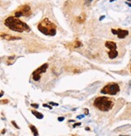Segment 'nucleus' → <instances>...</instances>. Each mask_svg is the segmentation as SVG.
<instances>
[{
    "label": "nucleus",
    "instance_id": "f257e3e1",
    "mask_svg": "<svg viewBox=\"0 0 131 136\" xmlns=\"http://www.w3.org/2000/svg\"><path fill=\"white\" fill-rule=\"evenodd\" d=\"M4 24L11 31L17 33L29 32L30 27L26 23L21 21L15 16H9L4 20Z\"/></svg>",
    "mask_w": 131,
    "mask_h": 136
},
{
    "label": "nucleus",
    "instance_id": "f03ea898",
    "mask_svg": "<svg viewBox=\"0 0 131 136\" xmlns=\"http://www.w3.org/2000/svg\"><path fill=\"white\" fill-rule=\"evenodd\" d=\"M37 29L45 36L54 37L57 33V26L48 18L44 19L39 23Z\"/></svg>",
    "mask_w": 131,
    "mask_h": 136
},
{
    "label": "nucleus",
    "instance_id": "7ed1b4c3",
    "mask_svg": "<svg viewBox=\"0 0 131 136\" xmlns=\"http://www.w3.org/2000/svg\"><path fill=\"white\" fill-rule=\"evenodd\" d=\"M94 106L102 112H108L113 109L114 102L111 98L107 96H99L94 100Z\"/></svg>",
    "mask_w": 131,
    "mask_h": 136
},
{
    "label": "nucleus",
    "instance_id": "20e7f679",
    "mask_svg": "<svg viewBox=\"0 0 131 136\" xmlns=\"http://www.w3.org/2000/svg\"><path fill=\"white\" fill-rule=\"evenodd\" d=\"M120 92V87L116 83H110L107 84L103 88V89L100 91L102 94H108L111 96H115Z\"/></svg>",
    "mask_w": 131,
    "mask_h": 136
},
{
    "label": "nucleus",
    "instance_id": "39448f33",
    "mask_svg": "<svg viewBox=\"0 0 131 136\" xmlns=\"http://www.w3.org/2000/svg\"><path fill=\"white\" fill-rule=\"evenodd\" d=\"M32 14L31 8L28 5H23V6L19 7L17 9L16 11L15 12V16L19 18L21 16H30Z\"/></svg>",
    "mask_w": 131,
    "mask_h": 136
},
{
    "label": "nucleus",
    "instance_id": "423d86ee",
    "mask_svg": "<svg viewBox=\"0 0 131 136\" xmlns=\"http://www.w3.org/2000/svg\"><path fill=\"white\" fill-rule=\"evenodd\" d=\"M47 68H48L47 63H45V64H43L42 66H40V67L33 71V79H34L35 81H39L40 79V75H41L42 73H45L47 70Z\"/></svg>",
    "mask_w": 131,
    "mask_h": 136
},
{
    "label": "nucleus",
    "instance_id": "0eeeda50",
    "mask_svg": "<svg viewBox=\"0 0 131 136\" xmlns=\"http://www.w3.org/2000/svg\"><path fill=\"white\" fill-rule=\"evenodd\" d=\"M111 32H112L113 34L116 35L119 39H124L129 35L128 30H125V29H111Z\"/></svg>",
    "mask_w": 131,
    "mask_h": 136
},
{
    "label": "nucleus",
    "instance_id": "6e6552de",
    "mask_svg": "<svg viewBox=\"0 0 131 136\" xmlns=\"http://www.w3.org/2000/svg\"><path fill=\"white\" fill-rule=\"evenodd\" d=\"M105 47H107L108 49H109V50H113V49H117L116 44L115 43L114 41H111V40H109V41L105 42Z\"/></svg>",
    "mask_w": 131,
    "mask_h": 136
},
{
    "label": "nucleus",
    "instance_id": "1a4fd4ad",
    "mask_svg": "<svg viewBox=\"0 0 131 136\" xmlns=\"http://www.w3.org/2000/svg\"><path fill=\"white\" fill-rule=\"evenodd\" d=\"M1 37L2 38H4L5 40H20V37H13V36H11V35L6 34V33H2L1 34Z\"/></svg>",
    "mask_w": 131,
    "mask_h": 136
},
{
    "label": "nucleus",
    "instance_id": "9d476101",
    "mask_svg": "<svg viewBox=\"0 0 131 136\" xmlns=\"http://www.w3.org/2000/svg\"><path fill=\"white\" fill-rule=\"evenodd\" d=\"M108 55H109V58H110V59H114L115 58L117 57L118 52L116 51V49H113V50H109V53H108Z\"/></svg>",
    "mask_w": 131,
    "mask_h": 136
},
{
    "label": "nucleus",
    "instance_id": "9b49d317",
    "mask_svg": "<svg viewBox=\"0 0 131 136\" xmlns=\"http://www.w3.org/2000/svg\"><path fill=\"white\" fill-rule=\"evenodd\" d=\"M76 20H77V22L79 23V24H83V23H84L85 20H86V15H85V14H82V15H80L79 16H78Z\"/></svg>",
    "mask_w": 131,
    "mask_h": 136
},
{
    "label": "nucleus",
    "instance_id": "f8f14e48",
    "mask_svg": "<svg viewBox=\"0 0 131 136\" xmlns=\"http://www.w3.org/2000/svg\"><path fill=\"white\" fill-rule=\"evenodd\" d=\"M32 113H33V114L36 117V118H38V119H42V118H44V115L42 114H40V113L39 112H36V111L35 110H32Z\"/></svg>",
    "mask_w": 131,
    "mask_h": 136
},
{
    "label": "nucleus",
    "instance_id": "ddd939ff",
    "mask_svg": "<svg viewBox=\"0 0 131 136\" xmlns=\"http://www.w3.org/2000/svg\"><path fill=\"white\" fill-rule=\"evenodd\" d=\"M29 127H30V129H31L32 132L33 133V135H35V136L38 135V131H37V130H36V127L34 126H33V125H30Z\"/></svg>",
    "mask_w": 131,
    "mask_h": 136
},
{
    "label": "nucleus",
    "instance_id": "4468645a",
    "mask_svg": "<svg viewBox=\"0 0 131 136\" xmlns=\"http://www.w3.org/2000/svg\"><path fill=\"white\" fill-rule=\"evenodd\" d=\"M82 46V43L79 40H76L75 43V48H79V47Z\"/></svg>",
    "mask_w": 131,
    "mask_h": 136
},
{
    "label": "nucleus",
    "instance_id": "2eb2a0df",
    "mask_svg": "<svg viewBox=\"0 0 131 136\" xmlns=\"http://www.w3.org/2000/svg\"><path fill=\"white\" fill-rule=\"evenodd\" d=\"M43 106H44V107H46V108H49V109H53V107H51L50 105H46V104H44Z\"/></svg>",
    "mask_w": 131,
    "mask_h": 136
},
{
    "label": "nucleus",
    "instance_id": "dca6fc26",
    "mask_svg": "<svg viewBox=\"0 0 131 136\" xmlns=\"http://www.w3.org/2000/svg\"><path fill=\"white\" fill-rule=\"evenodd\" d=\"M31 106L32 107H34V108H36V109H37V108L39 107V105H38V104H32Z\"/></svg>",
    "mask_w": 131,
    "mask_h": 136
},
{
    "label": "nucleus",
    "instance_id": "f3484780",
    "mask_svg": "<svg viewBox=\"0 0 131 136\" xmlns=\"http://www.w3.org/2000/svg\"><path fill=\"white\" fill-rule=\"evenodd\" d=\"M49 105H54V106H58V103H54V102H49Z\"/></svg>",
    "mask_w": 131,
    "mask_h": 136
},
{
    "label": "nucleus",
    "instance_id": "a211bd4d",
    "mask_svg": "<svg viewBox=\"0 0 131 136\" xmlns=\"http://www.w3.org/2000/svg\"><path fill=\"white\" fill-rule=\"evenodd\" d=\"M81 125V122H77V123H75V124L73 125V127L75 128V127H76V126H80Z\"/></svg>",
    "mask_w": 131,
    "mask_h": 136
},
{
    "label": "nucleus",
    "instance_id": "6ab92c4d",
    "mask_svg": "<svg viewBox=\"0 0 131 136\" xmlns=\"http://www.w3.org/2000/svg\"><path fill=\"white\" fill-rule=\"evenodd\" d=\"M11 123H12V125H14V126H15V128H17V129H19V127L18 126H17L16 124H15V121H12Z\"/></svg>",
    "mask_w": 131,
    "mask_h": 136
},
{
    "label": "nucleus",
    "instance_id": "aec40b11",
    "mask_svg": "<svg viewBox=\"0 0 131 136\" xmlns=\"http://www.w3.org/2000/svg\"><path fill=\"white\" fill-rule=\"evenodd\" d=\"M58 120L59 121H62L63 120H64V118H62V117H59V118H58Z\"/></svg>",
    "mask_w": 131,
    "mask_h": 136
},
{
    "label": "nucleus",
    "instance_id": "412c9836",
    "mask_svg": "<svg viewBox=\"0 0 131 136\" xmlns=\"http://www.w3.org/2000/svg\"><path fill=\"white\" fill-rule=\"evenodd\" d=\"M91 1H92V0H86V1H85V3H86V4H90V3H91Z\"/></svg>",
    "mask_w": 131,
    "mask_h": 136
},
{
    "label": "nucleus",
    "instance_id": "4be33fe9",
    "mask_svg": "<svg viewBox=\"0 0 131 136\" xmlns=\"http://www.w3.org/2000/svg\"><path fill=\"white\" fill-rule=\"evenodd\" d=\"M104 18H105V16H104V15H102L101 17H100V19H100V20L101 21V20H103Z\"/></svg>",
    "mask_w": 131,
    "mask_h": 136
},
{
    "label": "nucleus",
    "instance_id": "5701e85b",
    "mask_svg": "<svg viewBox=\"0 0 131 136\" xmlns=\"http://www.w3.org/2000/svg\"><path fill=\"white\" fill-rule=\"evenodd\" d=\"M3 103H5V104H7V103H8V100H4L3 101H2Z\"/></svg>",
    "mask_w": 131,
    "mask_h": 136
},
{
    "label": "nucleus",
    "instance_id": "b1692460",
    "mask_svg": "<svg viewBox=\"0 0 131 136\" xmlns=\"http://www.w3.org/2000/svg\"><path fill=\"white\" fill-rule=\"evenodd\" d=\"M77 118H84V115H80V116H78Z\"/></svg>",
    "mask_w": 131,
    "mask_h": 136
},
{
    "label": "nucleus",
    "instance_id": "393cba45",
    "mask_svg": "<svg viewBox=\"0 0 131 136\" xmlns=\"http://www.w3.org/2000/svg\"><path fill=\"white\" fill-rule=\"evenodd\" d=\"M85 114H86V115H87V114H88V110H87V109H85Z\"/></svg>",
    "mask_w": 131,
    "mask_h": 136
},
{
    "label": "nucleus",
    "instance_id": "a878e982",
    "mask_svg": "<svg viewBox=\"0 0 131 136\" xmlns=\"http://www.w3.org/2000/svg\"><path fill=\"white\" fill-rule=\"evenodd\" d=\"M3 92L1 91V96H3Z\"/></svg>",
    "mask_w": 131,
    "mask_h": 136
},
{
    "label": "nucleus",
    "instance_id": "bb28decb",
    "mask_svg": "<svg viewBox=\"0 0 131 136\" xmlns=\"http://www.w3.org/2000/svg\"><path fill=\"white\" fill-rule=\"evenodd\" d=\"M127 3V5H129L130 7H131V4H130V3Z\"/></svg>",
    "mask_w": 131,
    "mask_h": 136
},
{
    "label": "nucleus",
    "instance_id": "cd10ccee",
    "mask_svg": "<svg viewBox=\"0 0 131 136\" xmlns=\"http://www.w3.org/2000/svg\"><path fill=\"white\" fill-rule=\"evenodd\" d=\"M90 130V129L88 128V127H87V128H86V130Z\"/></svg>",
    "mask_w": 131,
    "mask_h": 136
},
{
    "label": "nucleus",
    "instance_id": "c85d7f7f",
    "mask_svg": "<svg viewBox=\"0 0 131 136\" xmlns=\"http://www.w3.org/2000/svg\"><path fill=\"white\" fill-rule=\"evenodd\" d=\"M113 1H115V0H110V2H113Z\"/></svg>",
    "mask_w": 131,
    "mask_h": 136
},
{
    "label": "nucleus",
    "instance_id": "c756f323",
    "mask_svg": "<svg viewBox=\"0 0 131 136\" xmlns=\"http://www.w3.org/2000/svg\"><path fill=\"white\" fill-rule=\"evenodd\" d=\"M130 71H131V66H130Z\"/></svg>",
    "mask_w": 131,
    "mask_h": 136
},
{
    "label": "nucleus",
    "instance_id": "7c9ffc66",
    "mask_svg": "<svg viewBox=\"0 0 131 136\" xmlns=\"http://www.w3.org/2000/svg\"><path fill=\"white\" fill-rule=\"evenodd\" d=\"M128 1H130V2H131V0H128Z\"/></svg>",
    "mask_w": 131,
    "mask_h": 136
}]
</instances>
